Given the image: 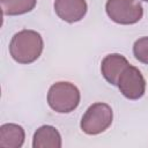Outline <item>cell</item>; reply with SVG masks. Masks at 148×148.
<instances>
[{
  "label": "cell",
  "instance_id": "4",
  "mask_svg": "<svg viewBox=\"0 0 148 148\" xmlns=\"http://www.w3.org/2000/svg\"><path fill=\"white\" fill-rule=\"evenodd\" d=\"M105 10L108 16L119 24H134L143 15L139 0H108Z\"/></svg>",
  "mask_w": 148,
  "mask_h": 148
},
{
  "label": "cell",
  "instance_id": "5",
  "mask_svg": "<svg viewBox=\"0 0 148 148\" xmlns=\"http://www.w3.org/2000/svg\"><path fill=\"white\" fill-rule=\"evenodd\" d=\"M117 87L126 98L139 99L145 94L146 81L136 67L128 65L119 75Z\"/></svg>",
  "mask_w": 148,
  "mask_h": 148
},
{
  "label": "cell",
  "instance_id": "12",
  "mask_svg": "<svg viewBox=\"0 0 148 148\" xmlns=\"http://www.w3.org/2000/svg\"><path fill=\"white\" fill-rule=\"evenodd\" d=\"M143 1H146V2H148V0H143Z\"/></svg>",
  "mask_w": 148,
  "mask_h": 148
},
{
  "label": "cell",
  "instance_id": "10",
  "mask_svg": "<svg viewBox=\"0 0 148 148\" xmlns=\"http://www.w3.org/2000/svg\"><path fill=\"white\" fill-rule=\"evenodd\" d=\"M3 15H21L31 12L36 6V0H0Z\"/></svg>",
  "mask_w": 148,
  "mask_h": 148
},
{
  "label": "cell",
  "instance_id": "3",
  "mask_svg": "<svg viewBox=\"0 0 148 148\" xmlns=\"http://www.w3.org/2000/svg\"><path fill=\"white\" fill-rule=\"evenodd\" d=\"M113 119V112L110 105L105 103H95L90 105L81 119V130L89 135H96L108 130Z\"/></svg>",
  "mask_w": 148,
  "mask_h": 148
},
{
  "label": "cell",
  "instance_id": "8",
  "mask_svg": "<svg viewBox=\"0 0 148 148\" xmlns=\"http://www.w3.org/2000/svg\"><path fill=\"white\" fill-rule=\"evenodd\" d=\"M34 148H60L61 136L59 132L50 125L40 126L34 134Z\"/></svg>",
  "mask_w": 148,
  "mask_h": 148
},
{
  "label": "cell",
  "instance_id": "7",
  "mask_svg": "<svg viewBox=\"0 0 148 148\" xmlns=\"http://www.w3.org/2000/svg\"><path fill=\"white\" fill-rule=\"evenodd\" d=\"M128 65L130 64L124 56H121L119 53H112V54L106 56L102 60L101 72H102V75L104 76V79L109 83L117 86L119 75L125 69V67Z\"/></svg>",
  "mask_w": 148,
  "mask_h": 148
},
{
  "label": "cell",
  "instance_id": "1",
  "mask_svg": "<svg viewBox=\"0 0 148 148\" xmlns=\"http://www.w3.org/2000/svg\"><path fill=\"white\" fill-rule=\"evenodd\" d=\"M43 46V38L37 31L22 30L13 36L9 44V53L15 61L30 64L39 58Z\"/></svg>",
  "mask_w": 148,
  "mask_h": 148
},
{
  "label": "cell",
  "instance_id": "2",
  "mask_svg": "<svg viewBox=\"0 0 148 148\" xmlns=\"http://www.w3.org/2000/svg\"><path fill=\"white\" fill-rule=\"evenodd\" d=\"M47 103L56 112L68 113L77 108L80 103V91L71 82H57L49 89Z\"/></svg>",
  "mask_w": 148,
  "mask_h": 148
},
{
  "label": "cell",
  "instance_id": "9",
  "mask_svg": "<svg viewBox=\"0 0 148 148\" xmlns=\"http://www.w3.org/2000/svg\"><path fill=\"white\" fill-rule=\"evenodd\" d=\"M24 142V130L16 124H3L0 127V147L18 148Z\"/></svg>",
  "mask_w": 148,
  "mask_h": 148
},
{
  "label": "cell",
  "instance_id": "11",
  "mask_svg": "<svg viewBox=\"0 0 148 148\" xmlns=\"http://www.w3.org/2000/svg\"><path fill=\"white\" fill-rule=\"evenodd\" d=\"M133 54L136 60L148 65V37H141L134 43Z\"/></svg>",
  "mask_w": 148,
  "mask_h": 148
},
{
  "label": "cell",
  "instance_id": "6",
  "mask_svg": "<svg viewBox=\"0 0 148 148\" xmlns=\"http://www.w3.org/2000/svg\"><path fill=\"white\" fill-rule=\"evenodd\" d=\"M56 14L68 23H74L83 18L87 13L86 0H56Z\"/></svg>",
  "mask_w": 148,
  "mask_h": 148
}]
</instances>
